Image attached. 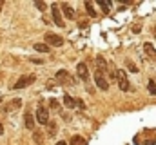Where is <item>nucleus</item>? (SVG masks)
<instances>
[{
  "instance_id": "obj_13",
  "label": "nucleus",
  "mask_w": 156,
  "mask_h": 145,
  "mask_svg": "<svg viewBox=\"0 0 156 145\" xmlns=\"http://www.w3.org/2000/svg\"><path fill=\"white\" fill-rule=\"evenodd\" d=\"M20 105H22L20 100H13L11 104H7V105L4 107V111H5V112H7V111H15V109H20Z\"/></svg>"
},
{
  "instance_id": "obj_11",
  "label": "nucleus",
  "mask_w": 156,
  "mask_h": 145,
  "mask_svg": "<svg viewBox=\"0 0 156 145\" xmlns=\"http://www.w3.org/2000/svg\"><path fill=\"white\" fill-rule=\"evenodd\" d=\"M144 51L147 53V56H149L151 60H156V49H154V45H153V44H149V42H147V44H144Z\"/></svg>"
},
{
  "instance_id": "obj_26",
  "label": "nucleus",
  "mask_w": 156,
  "mask_h": 145,
  "mask_svg": "<svg viewBox=\"0 0 156 145\" xmlns=\"http://www.w3.org/2000/svg\"><path fill=\"white\" fill-rule=\"evenodd\" d=\"M2 5H4V2H0V9H2Z\"/></svg>"
},
{
  "instance_id": "obj_24",
  "label": "nucleus",
  "mask_w": 156,
  "mask_h": 145,
  "mask_svg": "<svg viewBox=\"0 0 156 145\" xmlns=\"http://www.w3.org/2000/svg\"><path fill=\"white\" fill-rule=\"evenodd\" d=\"M0 134H4V125H2V122H0Z\"/></svg>"
},
{
  "instance_id": "obj_19",
  "label": "nucleus",
  "mask_w": 156,
  "mask_h": 145,
  "mask_svg": "<svg viewBox=\"0 0 156 145\" xmlns=\"http://www.w3.org/2000/svg\"><path fill=\"white\" fill-rule=\"evenodd\" d=\"M98 4H100V7H102L105 13H109V7H111V4H109V2H104V0H102V2H98Z\"/></svg>"
},
{
  "instance_id": "obj_21",
  "label": "nucleus",
  "mask_w": 156,
  "mask_h": 145,
  "mask_svg": "<svg viewBox=\"0 0 156 145\" xmlns=\"http://www.w3.org/2000/svg\"><path fill=\"white\" fill-rule=\"evenodd\" d=\"M35 5L38 7L40 11H44V9H45V4H44V2H35Z\"/></svg>"
},
{
  "instance_id": "obj_7",
  "label": "nucleus",
  "mask_w": 156,
  "mask_h": 145,
  "mask_svg": "<svg viewBox=\"0 0 156 145\" xmlns=\"http://www.w3.org/2000/svg\"><path fill=\"white\" fill-rule=\"evenodd\" d=\"M35 82V76H22L15 85H13V89H24V87H27L29 83H33Z\"/></svg>"
},
{
  "instance_id": "obj_14",
  "label": "nucleus",
  "mask_w": 156,
  "mask_h": 145,
  "mask_svg": "<svg viewBox=\"0 0 156 145\" xmlns=\"http://www.w3.org/2000/svg\"><path fill=\"white\" fill-rule=\"evenodd\" d=\"M85 9H87V15L91 16V18H94L98 13L94 11V5H93V2H85Z\"/></svg>"
},
{
  "instance_id": "obj_10",
  "label": "nucleus",
  "mask_w": 156,
  "mask_h": 145,
  "mask_svg": "<svg viewBox=\"0 0 156 145\" xmlns=\"http://www.w3.org/2000/svg\"><path fill=\"white\" fill-rule=\"evenodd\" d=\"M60 9L64 11V15H66V18H71V20H73V18L76 16V13H75V9H73V7H71V5H69L67 2H64V4L60 5Z\"/></svg>"
},
{
  "instance_id": "obj_4",
  "label": "nucleus",
  "mask_w": 156,
  "mask_h": 145,
  "mask_svg": "<svg viewBox=\"0 0 156 145\" xmlns=\"http://www.w3.org/2000/svg\"><path fill=\"white\" fill-rule=\"evenodd\" d=\"M51 13H53V20L56 22L58 27H64V18H62V11L56 4H51Z\"/></svg>"
},
{
  "instance_id": "obj_20",
  "label": "nucleus",
  "mask_w": 156,
  "mask_h": 145,
  "mask_svg": "<svg viewBox=\"0 0 156 145\" xmlns=\"http://www.w3.org/2000/svg\"><path fill=\"white\" fill-rule=\"evenodd\" d=\"M47 125H49V134H51V136H53V134H55V133H56V123H55V122H49V123H47Z\"/></svg>"
},
{
  "instance_id": "obj_18",
  "label": "nucleus",
  "mask_w": 156,
  "mask_h": 145,
  "mask_svg": "<svg viewBox=\"0 0 156 145\" xmlns=\"http://www.w3.org/2000/svg\"><path fill=\"white\" fill-rule=\"evenodd\" d=\"M33 140H35L37 143H42L44 136H42V133H40V131H35V134H33Z\"/></svg>"
},
{
  "instance_id": "obj_16",
  "label": "nucleus",
  "mask_w": 156,
  "mask_h": 145,
  "mask_svg": "<svg viewBox=\"0 0 156 145\" xmlns=\"http://www.w3.org/2000/svg\"><path fill=\"white\" fill-rule=\"evenodd\" d=\"M71 145H85V140H83L82 136H73V140H71Z\"/></svg>"
},
{
  "instance_id": "obj_5",
  "label": "nucleus",
  "mask_w": 156,
  "mask_h": 145,
  "mask_svg": "<svg viewBox=\"0 0 156 145\" xmlns=\"http://www.w3.org/2000/svg\"><path fill=\"white\" fill-rule=\"evenodd\" d=\"M94 82H96V85H98L102 91H107V89H109V82L105 80V76H104L102 72L96 71V74H94Z\"/></svg>"
},
{
  "instance_id": "obj_12",
  "label": "nucleus",
  "mask_w": 156,
  "mask_h": 145,
  "mask_svg": "<svg viewBox=\"0 0 156 145\" xmlns=\"http://www.w3.org/2000/svg\"><path fill=\"white\" fill-rule=\"evenodd\" d=\"M24 123H26L27 129H35V118H33L31 112H26V116H24Z\"/></svg>"
},
{
  "instance_id": "obj_22",
  "label": "nucleus",
  "mask_w": 156,
  "mask_h": 145,
  "mask_svg": "<svg viewBox=\"0 0 156 145\" xmlns=\"http://www.w3.org/2000/svg\"><path fill=\"white\" fill-rule=\"evenodd\" d=\"M127 65H129V67H131V72H138V69H136V67H134V65H133V64H131V62H127Z\"/></svg>"
},
{
  "instance_id": "obj_15",
  "label": "nucleus",
  "mask_w": 156,
  "mask_h": 145,
  "mask_svg": "<svg viewBox=\"0 0 156 145\" xmlns=\"http://www.w3.org/2000/svg\"><path fill=\"white\" fill-rule=\"evenodd\" d=\"M35 51H38V53H47V51H49V45H47V44H35Z\"/></svg>"
},
{
  "instance_id": "obj_25",
  "label": "nucleus",
  "mask_w": 156,
  "mask_h": 145,
  "mask_svg": "<svg viewBox=\"0 0 156 145\" xmlns=\"http://www.w3.org/2000/svg\"><path fill=\"white\" fill-rule=\"evenodd\" d=\"M55 145H67V142H58V143H55Z\"/></svg>"
},
{
  "instance_id": "obj_6",
  "label": "nucleus",
  "mask_w": 156,
  "mask_h": 145,
  "mask_svg": "<svg viewBox=\"0 0 156 145\" xmlns=\"http://www.w3.org/2000/svg\"><path fill=\"white\" fill-rule=\"evenodd\" d=\"M64 105H66V107H83V102H82V100H78V98H71V96H69V94H66V96H64Z\"/></svg>"
},
{
  "instance_id": "obj_9",
  "label": "nucleus",
  "mask_w": 156,
  "mask_h": 145,
  "mask_svg": "<svg viewBox=\"0 0 156 145\" xmlns=\"http://www.w3.org/2000/svg\"><path fill=\"white\" fill-rule=\"evenodd\" d=\"M76 72H78V78H80V80H83V82L89 80V71H87V65H85V64H78Z\"/></svg>"
},
{
  "instance_id": "obj_3",
  "label": "nucleus",
  "mask_w": 156,
  "mask_h": 145,
  "mask_svg": "<svg viewBox=\"0 0 156 145\" xmlns=\"http://www.w3.org/2000/svg\"><path fill=\"white\" fill-rule=\"evenodd\" d=\"M44 40L47 42V45H53V47H60V45L64 44V38L58 36V35H55V33H45Z\"/></svg>"
},
{
  "instance_id": "obj_28",
  "label": "nucleus",
  "mask_w": 156,
  "mask_h": 145,
  "mask_svg": "<svg viewBox=\"0 0 156 145\" xmlns=\"http://www.w3.org/2000/svg\"><path fill=\"white\" fill-rule=\"evenodd\" d=\"M0 102H2V98H0Z\"/></svg>"
},
{
  "instance_id": "obj_8",
  "label": "nucleus",
  "mask_w": 156,
  "mask_h": 145,
  "mask_svg": "<svg viewBox=\"0 0 156 145\" xmlns=\"http://www.w3.org/2000/svg\"><path fill=\"white\" fill-rule=\"evenodd\" d=\"M56 82H62V83H73L75 80L71 78V74H69V72L62 69V71L56 72Z\"/></svg>"
},
{
  "instance_id": "obj_2",
  "label": "nucleus",
  "mask_w": 156,
  "mask_h": 145,
  "mask_svg": "<svg viewBox=\"0 0 156 145\" xmlns=\"http://www.w3.org/2000/svg\"><path fill=\"white\" fill-rule=\"evenodd\" d=\"M37 122H38L40 125H47L49 123V111L44 107L42 104L37 107Z\"/></svg>"
},
{
  "instance_id": "obj_27",
  "label": "nucleus",
  "mask_w": 156,
  "mask_h": 145,
  "mask_svg": "<svg viewBox=\"0 0 156 145\" xmlns=\"http://www.w3.org/2000/svg\"><path fill=\"white\" fill-rule=\"evenodd\" d=\"M154 36H156V29H154Z\"/></svg>"
},
{
  "instance_id": "obj_17",
  "label": "nucleus",
  "mask_w": 156,
  "mask_h": 145,
  "mask_svg": "<svg viewBox=\"0 0 156 145\" xmlns=\"http://www.w3.org/2000/svg\"><path fill=\"white\" fill-rule=\"evenodd\" d=\"M147 89H149V93H151L153 96H156V82H154V80H149V85H147Z\"/></svg>"
},
{
  "instance_id": "obj_23",
  "label": "nucleus",
  "mask_w": 156,
  "mask_h": 145,
  "mask_svg": "<svg viewBox=\"0 0 156 145\" xmlns=\"http://www.w3.org/2000/svg\"><path fill=\"white\" fill-rule=\"evenodd\" d=\"M51 107H53V109H58V104H56V100H51Z\"/></svg>"
},
{
  "instance_id": "obj_1",
  "label": "nucleus",
  "mask_w": 156,
  "mask_h": 145,
  "mask_svg": "<svg viewBox=\"0 0 156 145\" xmlns=\"http://www.w3.org/2000/svg\"><path fill=\"white\" fill-rule=\"evenodd\" d=\"M113 78L116 80L118 87H120L122 91H129V85H131V83H129V80H127V74H125V71H123V69H116Z\"/></svg>"
}]
</instances>
